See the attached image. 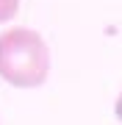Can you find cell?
<instances>
[{
    "label": "cell",
    "mask_w": 122,
    "mask_h": 125,
    "mask_svg": "<svg viewBox=\"0 0 122 125\" xmlns=\"http://www.w3.org/2000/svg\"><path fill=\"white\" fill-rule=\"evenodd\" d=\"M50 75V47L33 28L14 25L0 33V78L14 89H36Z\"/></svg>",
    "instance_id": "1"
},
{
    "label": "cell",
    "mask_w": 122,
    "mask_h": 125,
    "mask_svg": "<svg viewBox=\"0 0 122 125\" xmlns=\"http://www.w3.org/2000/svg\"><path fill=\"white\" fill-rule=\"evenodd\" d=\"M19 11V0H0V25L11 22Z\"/></svg>",
    "instance_id": "2"
},
{
    "label": "cell",
    "mask_w": 122,
    "mask_h": 125,
    "mask_svg": "<svg viewBox=\"0 0 122 125\" xmlns=\"http://www.w3.org/2000/svg\"><path fill=\"white\" fill-rule=\"evenodd\" d=\"M114 117L122 122V92H119V97H117V103H114Z\"/></svg>",
    "instance_id": "3"
}]
</instances>
